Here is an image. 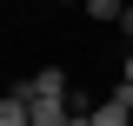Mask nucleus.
I'll use <instances>...</instances> for the list:
<instances>
[{
  "label": "nucleus",
  "mask_w": 133,
  "mask_h": 126,
  "mask_svg": "<svg viewBox=\"0 0 133 126\" xmlns=\"http://www.w3.org/2000/svg\"><path fill=\"white\" fill-rule=\"evenodd\" d=\"M66 120H73L66 100H33V126H66Z\"/></svg>",
  "instance_id": "4"
},
{
  "label": "nucleus",
  "mask_w": 133,
  "mask_h": 126,
  "mask_svg": "<svg viewBox=\"0 0 133 126\" xmlns=\"http://www.w3.org/2000/svg\"><path fill=\"white\" fill-rule=\"evenodd\" d=\"M20 93L27 100H66L73 86H66V66H40L33 80H20Z\"/></svg>",
  "instance_id": "1"
},
{
  "label": "nucleus",
  "mask_w": 133,
  "mask_h": 126,
  "mask_svg": "<svg viewBox=\"0 0 133 126\" xmlns=\"http://www.w3.org/2000/svg\"><path fill=\"white\" fill-rule=\"evenodd\" d=\"M87 120H93V126H133V106H120V100L107 93V100H100L93 113H87Z\"/></svg>",
  "instance_id": "3"
},
{
  "label": "nucleus",
  "mask_w": 133,
  "mask_h": 126,
  "mask_svg": "<svg viewBox=\"0 0 133 126\" xmlns=\"http://www.w3.org/2000/svg\"><path fill=\"white\" fill-rule=\"evenodd\" d=\"M87 13H93V20H113V27H120V13H127V0H87Z\"/></svg>",
  "instance_id": "5"
},
{
  "label": "nucleus",
  "mask_w": 133,
  "mask_h": 126,
  "mask_svg": "<svg viewBox=\"0 0 133 126\" xmlns=\"http://www.w3.org/2000/svg\"><path fill=\"white\" fill-rule=\"evenodd\" d=\"M0 126H33V100L20 93V86H14V93H0Z\"/></svg>",
  "instance_id": "2"
},
{
  "label": "nucleus",
  "mask_w": 133,
  "mask_h": 126,
  "mask_svg": "<svg viewBox=\"0 0 133 126\" xmlns=\"http://www.w3.org/2000/svg\"><path fill=\"white\" fill-rule=\"evenodd\" d=\"M120 33H127V40H133V7H127V13H120Z\"/></svg>",
  "instance_id": "6"
},
{
  "label": "nucleus",
  "mask_w": 133,
  "mask_h": 126,
  "mask_svg": "<svg viewBox=\"0 0 133 126\" xmlns=\"http://www.w3.org/2000/svg\"><path fill=\"white\" fill-rule=\"evenodd\" d=\"M120 80H133V53H127V66H120Z\"/></svg>",
  "instance_id": "7"
}]
</instances>
